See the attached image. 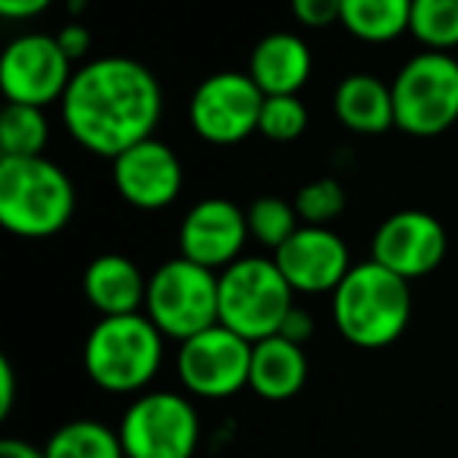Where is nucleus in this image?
I'll return each instance as SVG.
<instances>
[{"mask_svg":"<svg viewBox=\"0 0 458 458\" xmlns=\"http://www.w3.org/2000/svg\"><path fill=\"white\" fill-rule=\"evenodd\" d=\"M160 114V82L132 57H101L79 66L60 101L66 132L85 151L110 160L139 141L154 139Z\"/></svg>","mask_w":458,"mask_h":458,"instance_id":"f257e3e1","label":"nucleus"},{"mask_svg":"<svg viewBox=\"0 0 458 458\" xmlns=\"http://www.w3.org/2000/svg\"><path fill=\"white\" fill-rule=\"evenodd\" d=\"M411 320V289L377 261H364L345 274L333 293V324L345 343L358 349H386Z\"/></svg>","mask_w":458,"mask_h":458,"instance_id":"f03ea898","label":"nucleus"},{"mask_svg":"<svg viewBox=\"0 0 458 458\" xmlns=\"http://www.w3.org/2000/svg\"><path fill=\"white\" fill-rule=\"evenodd\" d=\"M164 333L148 314L101 318L91 327L82 349V364L98 389L114 395H141L164 364Z\"/></svg>","mask_w":458,"mask_h":458,"instance_id":"7ed1b4c3","label":"nucleus"},{"mask_svg":"<svg viewBox=\"0 0 458 458\" xmlns=\"http://www.w3.org/2000/svg\"><path fill=\"white\" fill-rule=\"evenodd\" d=\"M76 189L57 164L41 157H0V223L22 239H47L72 220Z\"/></svg>","mask_w":458,"mask_h":458,"instance_id":"20e7f679","label":"nucleus"},{"mask_svg":"<svg viewBox=\"0 0 458 458\" xmlns=\"http://www.w3.org/2000/svg\"><path fill=\"white\" fill-rule=\"evenodd\" d=\"M295 289L274 258H239L220 270V324L251 345L280 336Z\"/></svg>","mask_w":458,"mask_h":458,"instance_id":"39448f33","label":"nucleus"},{"mask_svg":"<svg viewBox=\"0 0 458 458\" xmlns=\"http://www.w3.org/2000/svg\"><path fill=\"white\" fill-rule=\"evenodd\" d=\"M145 314L166 339H185L220 324V274L173 258L148 276Z\"/></svg>","mask_w":458,"mask_h":458,"instance_id":"423d86ee","label":"nucleus"},{"mask_svg":"<svg viewBox=\"0 0 458 458\" xmlns=\"http://www.w3.org/2000/svg\"><path fill=\"white\" fill-rule=\"evenodd\" d=\"M395 126L414 139L443 135L458 123V60L420 51L393 79Z\"/></svg>","mask_w":458,"mask_h":458,"instance_id":"0eeeda50","label":"nucleus"},{"mask_svg":"<svg viewBox=\"0 0 458 458\" xmlns=\"http://www.w3.org/2000/svg\"><path fill=\"white\" fill-rule=\"evenodd\" d=\"M126 458H195L201 445V418L189 393L148 389L135 395L120 418Z\"/></svg>","mask_w":458,"mask_h":458,"instance_id":"6e6552de","label":"nucleus"},{"mask_svg":"<svg viewBox=\"0 0 458 458\" xmlns=\"http://www.w3.org/2000/svg\"><path fill=\"white\" fill-rule=\"evenodd\" d=\"M251 349L255 345L223 324L179 343L176 374L191 399H229L242 393L251 377Z\"/></svg>","mask_w":458,"mask_h":458,"instance_id":"1a4fd4ad","label":"nucleus"},{"mask_svg":"<svg viewBox=\"0 0 458 458\" xmlns=\"http://www.w3.org/2000/svg\"><path fill=\"white\" fill-rule=\"evenodd\" d=\"M264 91L249 72H214L208 76L189 101V123L210 145H236L258 132Z\"/></svg>","mask_w":458,"mask_h":458,"instance_id":"9d476101","label":"nucleus"},{"mask_svg":"<svg viewBox=\"0 0 458 458\" xmlns=\"http://www.w3.org/2000/svg\"><path fill=\"white\" fill-rule=\"evenodd\" d=\"M70 82L72 60L60 47L57 35H20L0 57V89L7 104L47 107L54 101H64Z\"/></svg>","mask_w":458,"mask_h":458,"instance_id":"9b49d317","label":"nucleus"},{"mask_svg":"<svg viewBox=\"0 0 458 458\" xmlns=\"http://www.w3.org/2000/svg\"><path fill=\"white\" fill-rule=\"evenodd\" d=\"M445 229L427 210H399L377 226L370 242V261L383 264L402 280H420L433 274L445 258Z\"/></svg>","mask_w":458,"mask_h":458,"instance_id":"f8f14e48","label":"nucleus"},{"mask_svg":"<svg viewBox=\"0 0 458 458\" xmlns=\"http://www.w3.org/2000/svg\"><path fill=\"white\" fill-rule=\"evenodd\" d=\"M249 216L239 204L226 198H204L191 204L179 226V249L182 258L208 270H226L242 258L249 242Z\"/></svg>","mask_w":458,"mask_h":458,"instance_id":"ddd939ff","label":"nucleus"},{"mask_svg":"<svg viewBox=\"0 0 458 458\" xmlns=\"http://www.w3.org/2000/svg\"><path fill=\"white\" fill-rule=\"evenodd\" d=\"M276 267L289 280L295 293H336L355 264L349 261V249L330 226H305L274 251Z\"/></svg>","mask_w":458,"mask_h":458,"instance_id":"4468645a","label":"nucleus"},{"mask_svg":"<svg viewBox=\"0 0 458 458\" xmlns=\"http://www.w3.org/2000/svg\"><path fill=\"white\" fill-rule=\"evenodd\" d=\"M114 185L132 208L164 210L182 191V164L170 145L145 139L114 157Z\"/></svg>","mask_w":458,"mask_h":458,"instance_id":"2eb2a0df","label":"nucleus"},{"mask_svg":"<svg viewBox=\"0 0 458 458\" xmlns=\"http://www.w3.org/2000/svg\"><path fill=\"white\" fill-rule=\"evenodd\" d=\"M314 60L308 45L295 32H270L255 45L249 60V76L270 95H299L311 79Z\"/></svg>","mask_w":458,"mask_h":458,"instance_id":"dca6fc26","label":"nucleus"},{"mask_svg":"<svg viewBox=\"0 0 458 458\" xmlns=\"http://www.w3.org/2000/svg\"><path fill=\"white\" fill-rule=\"evenodd\" d=\"M82 289L101 318H120L145 308L148 280L126 255H101L85 267Z\"/></svg>","mask_w":458,"mask_h":458,"instance_id":"f3484780","label":"nucleus"},{"mask_svg":"<svg viewBox=\"0 0 458 458\" xmlns=\"http://www.w3.org/2000/svg\"><path fill=\"white\" fill-rule=\"evenodd\" d=\"M308 380L305 345L289 343L286 336H270L251 349L249 389L267 402H286L301 393Z\"/></svg>","mask_w":458,"mask_h":458,"instance_id":"a211bd4d","label":"nucleus"},{"mask_svg":"<svg viewBox=\"0 0 458 458\" xmlns=\"http://www.w3.org/2000/svg\"><path fill=\"white\" fill-rule=\"evenodd\" d=\"M333 110L339 123L358 135H380L395 126V104L393 85L380 82L368 72H352L336 85Z\"/></svg>","mask_w":458,"mask_h":458,"instance_id":"6ab92c4d","label":"nucleus"},{"mask_svg":"<svg viewBox=\"0 0 458 458\" xmlns=\"http://www.w3.org/2000/svg\"><path fill=\"white\" fill-rule=\"evenodd\" d=\"M339 26L358 41L386 45L411 26V0H343Z\"/></svg>","mask_w":458,"mask_h":458,"instance_id":"aec40b11","label":"nucleus"},{"mask_svg":"<svg viewBox=\"0 0 458 458\" xmlns=\"http://www.w3.org/2000/svg\"><path fill=\"white\" fill-rule=\"evenodd\" d=\"M41 449L45 458H126L120 430L91 418L66 420L47 437Z\"/></svg>","mask_w":458,"mask_h":458,"instance_id":"412c9836","label":"nucleus"},{"mask_svg":"<svg viewBox=\"0 0 458 458\" xmlns=\"http://www.w3.org/2000/svg\"><path fill=\"white\" fill-rule=\"evenodd\" d=\"M45 107L29 104H7L0 114V157H41L47 145Z\"/></svg>","mask_w":458,"mask_h":458,"instance_id":"4be33fe9","label":"nucleus"},{"mask_svg":"<svg viewBox=\"0 0 458 458\" xmlns=\"http://www.w3.org/2000/svg\"><path fill=\"white\" fill-rule=\"evenodd\" d=\"M245 216H249L251 239L261 242L264 249H270V251L286 245L301 226V216H299V210H295V204L276 195H261L258 201H251Z\"/></svg>","mask_w":458,"mask_h":458,"instance_id":"5701e85b","label":"nucleus"},{"mask_svg":"<svg viewBox=\"0 0 458 458\" xmlns=\"http://www.w3.org/2000/svg\"><path fill=\"white\" fill-rule=\"evenodd\" d=\"M408 32L427 51L458 47V0H411V26Z\"/></svg>","mask_w":458,"mask_h":458,"instance_id":"b1692460","label":"nucleus"},{"mask_svg":"<svg viewBox=\"0 0 458 458\" xmlns=\"http://www.w3.org/2000/svg\"><path fill=\"white\" fill-rule=\"evenodd\" d=\"M308 129V110L299 95H270L261 104L258 132L270 141H295Z\"/></svg>","mask_w":458,"mask_h":458,"instance_id":"393cba45","label":"nucleus"},{"mask_svg":"<svg viewBox=\"0 0 458 458\" xmlns=\"http://www.w3.org/2000/svg\"><path fill=\"white\" fill-rule=\"evenodd\" d=\"M295 210L305 226H327L345 210V189L336 179H311L295 191Z\"/></svg>","mask_w":458,"mask_h":458,"instance_id":"a878e982","label":"nucleus"},{"mask_svg":"<svg viewBox=\"0 0 458 458\" xmlns=\"http://www.w3.org/2000/svg\"><path fill=\"white\" fill-rule=\"evenodd\" d=\"M289 7L305 29H327L343 20V0H289Z\"/></svg>","mask_w":458,"mask_h":458,"instance_id":"bb28decb","label":"nucleus"},{"mask_svg":"<svg viewBox=\"0 0 458 458\" xmlns=\"http://www.w3.org/2000/svg\"><path fill=\"white\" fill-rule=\"evenodd\" d=\"M280 336H286L289 343L305 345L308 339L314 336V318H311L308 311H301V308H293V311H289V318L283 320Z\"/></svg>","mask_w":458,"mask_h":458,"instance_id":"cd10ccee","label":"nucleus"},{"mask_svg":"<svg viewBox=\"0 0 458 458\" xmlns=\"http://www.w3.org/2000/svg\"><path fill=\"white\" fill-rule=\"evenodd\" d=\"M57 41H60V47H64L66 57H70V60L85 57V54H89V47H91V35H89V29L79 26V22H72V26H66L64 32L57 35Z\"/></svg>","mask_w":458,"mask_h":458,"instance_id":"c85d7f7f","label":"nucleus"},{"mask_svg":"<svg viewBox=\"0 0 458 458\" xmlns=\"http://www.w3.org/2000/svg\"><path fill=\"white\" fill-rule=\"evenodd\" d=\"M54 0H0V16L7 20H32V16H41Z\"/></svg>","mask_w":458,"mask_h":458,"instance_id":"c756f323","label":"nucleus"},{"mask_svg":"<svg viewBox=\"0 0 458 458\" xmlns=\"http://www.w3.org/2000/svg\"><path fill=\"white\" fill-rule=\"evenodd\" d=\"M16 402V374L7 358H0V418H10Z\"/></svg>","mask_w":458,"mask_h":458,"instance_id":"7c9ffc66","label":"nucleus"},{"mask_svg":"<svg viewBox=\"0 0 458 458\" xmlns=\"http://www.w3.org/2000/svg\"><path fill=\"white\" fill-rule=\"evenodd\" d=\"M0 458H45V449L26 443V439L7 437L0 439Z\"/></svg>","mask_w":458,"mask_h":458,"instance_id":"2f4dec72","label":"nucleus"}]
</instances>
